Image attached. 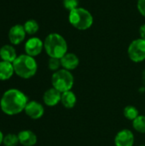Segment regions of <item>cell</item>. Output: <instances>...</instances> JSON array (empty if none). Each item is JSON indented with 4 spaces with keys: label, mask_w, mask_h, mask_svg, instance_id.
Returning <instances> with one entry per match:
<instances>
[{
    "label": "cell",
    "mask_w": 145,
    "mask_h": 146,
    "mask_svg": "<svg viewBox=\"0 0 145 146\" xmlns=\"http://www.w3.org/2000/svg\"><path fill=\"white\" fill-rule=\"evenodd\" d=\"M44 49V42L38 37H32L25 43V52L26 55L35 57Z\"/></svg>",
    "instance_id": "cell-8"
},
{
    "label": "cell",
    "mask_w": 145,
    "mask_h": 146,
    "mask_svg": "<svg viewBox=\"0 0 145 146\" xmlns=\"http://www.w3.org/2000/svg\"><path fill=\"white\" fill-rule=\"evenodd\" d=\"M127 54L131 61L138 63L145 60V40L140 38L134 39L128 46Z\"/></svg>",
    "instance_id": "cell-6"
},
{
    "label": "cell",
    "mask_w": 145,
    "mask_h": 146,
    "mask_svg": "<svg viewBox=\"0 0 145 146\" xmlns=\"http://www.w3.org/2000/svg\"><path fill=\"white\" fill-rule=\"evenodd\" d=\"M61 104L66 109H73L77 104V96L71 90L62 93Z\"/></svg>",
    "instance_id": "cell-15"
},
{
    "label": "cell",
    "mask_w": 145,
    "mask_h": 146,
    "mask_svg": "<svg viewBox=\"0 0 145 146\" xmlns=\"http://www.w3.org/2000/svg\"><path fill=\"white\" fill-rule=\"evenodd\" d=\"M137 7L139 13L145 17V0H138Z\"/></svg>",
    "instance_id": "cell-23"
},
{
    "label": "cell",
    "mask_w": 145,
    "mask_h": 146,
    "mask_svg": "<svg viewBox=\"0 0 145 146\" xmlns=\"http://www.w3.org/2000/svg\"><path fill=\"white\" fill-rule=\"evenodd\" d=\"M51 84L52 87L61 93H63L72 90L74 84V78L71 71L61 68L53 73L51 76Z\"/></svg>",
    "instance_id": "cell-5"
},
{
    "label": "cell",
    "mask_w": 145,
    "mask_h": 146,
    "mask_svg": "<svg viewBox=\"0 0 145 146\" xmlns=\"http://www.w3.org/2000/svg\"><path fill=\"white\" fill-rule=\"evenodd\" d=\"M3 138H4V136H3V133L0 131V145H1V144H3Z\"/></svg>",
    "instance_id": "cell-26"
},
{
    "label": "cell",
    "mask_w": 145,
    "mask_h": 146,
    "mask_svg": "<svg viewBox=\"0 0 145 146\" xmlns=\"http://www.w3.org/2000/svg\"><path fill=\"white\" fill-rule=\"evenodd\" d=\"M63 6L66 9H68L69 12L73 10L74 9L79 7V0H63L62 1Z\"/></svg>",
    "instance_id": "cell-22"
},
{
    "label": "cell",
    "mask_w": 145,
    "mask_h": 146,
    "mask_svg": "<svg viewBox=\"0 0 145 146\" xmlns=\"http://www.w3.org/2000/svg\"><path fill=\"white\" fill-rule=\"evenodd\" d=\"M26 115L32 120L40 119L44 114V108L42 104L37 101H30L25 108Z\"/></svg>",
    "instance_id": "cell-10"
},
{
    "label": "cell",
    "mask_w": 145,
    "mask_h": 146,
    "mask_svg": "<svg viewBox=\"0 0 145 146\" xmlns=\"http://www.w3.org/2000/svg\"><path fill=\"white\" fill-rule=\"evenodd\" d=\"M15 74V69L12 62L1 61L0 62V80H8Z\"/></svg>",
    "instance_id": "cell-16"
},
{
    "label": "cell",
    "mask_w": 145,
    "mask_h": 146,
    "mask_svg": "<svg viewBox=\"0 0 145 146\" xmlns=\"http://www.w3.org/2000/svg\"><path fill=\"white\" fill-rule=\"evenodd\" d=\"M139 146H145L144 145H139Z\"/></svg>",
    "instance_id": "cell-27"
},
{
    "label": "cell",
    "mask_w": 145,
    "mask_h": 146,
    "mask_svg": "<svg viewBox=\"0 0 145 146\" xmlns=\"http://www.w3.org/2000/svg\"><path fill=\"white\" fill-rule=\"evenodd\" d=\"M114 143L115 146H133L135 143L134 133L130 129H122L116 133Z\"/></svg>",
    "instance_id": "cell-7"
},
{
    "label": "cell",
    "mask_w": 145,
    "mask_h": 146,
    "mask_svg": "<svg viewBox=\"0 0 145 146\" xmlns=\"http://www.w3.org/2000/svg\"><path fill=\"white\" fill-rule=\"evenodd\" d=\"M26 34V33L25 31L24 26L21 24H16L13 26L9 31V40L14 45L20 44L24 41Z\"/></svg>",
    "instance_id": "cell-9"
},
{
    "label": "cell",
    "mask_w": 145,
    "mask_h": 146,
    "mask_svg": "<svg viewBox=\"0 0 145 146\" xmlns=\"http://www.w3.org/2000/svg\"><path fill=\"white\" fill-rule=\"evenodd\" d=\"M28 102V98L24 92L12 88L3 94L0 99V108L5 115H15L25 110Z\"/></svg>",
    "instance_id": "cell-1"
},
{
    "label": "cell",
    "mask_w": 145,
    "mask_h": 146,
    "mask_svg": "<svg viewBox=\"0 0 145 146\" xmlns=\"http://www.w3.org/2000/svg\"><path fill=\"white\" fill-rule=\"evenodd\" d=\"M61 64L62 68L72 71L78 68L79 64V59L74 53L68 52L61 58Z\"/></svg>",
    "instance_id": "cell-12"
},
{
    "label": "cell",
    "mask_w": 145,
    "mask_h": 146,
    "mask_svg": "<svg viewBox=\"0 0 145 146\" xmlns=\"http://www.w3.org/2000/svg\"><path fill=\"white\" fill-rule=\"evenodd\" d=\"M3 144L4 146H17L18 144H20L18 135L14 133H9L5 135L3 138Z\"/></svg>",
    "instance_id": "cell-20"
},
{
    "label": "cell",
    "mask_w": 145,
    "mask_h": 146,
    "mask_svg": "<svg viewBox=\"0 0 145 146\" xmlns=\"http://www.w3.org/2000/svg\"><path fill=\"white\" fill-rule=\"evenodd\" d=\"M61 98L62 93L54 87H51L44 92L43 95V101L46 106L55 107L61 103Z\"/></svg>",
    "instance_id": "cell-11"
},
{
    "label": "cell",
    "mask_w": 145,
    "mask_h": 146,
    "mask_svg": "<svg viewBox=\"0 0 145 146\" xmlns=\"http://www.w3.org/2000/svg\"><path fill=\"white\" fill-rule=\"evenodd\" d=\"M69 23L78 30H87L93 24V16L91 13L82 7H78L69 12Z\"/></svg>",
    "instance_id": "cell-4"
},
{
    "label": "cell",
    "mask_w": 145,
    "mask_h": 146,
    "mask_svg": "<svg viewBox=\"0 0 145 146\" xmlns=\"http://www.w3.org/2000/svg\"><path fill=\"white\" fill-rule=\"evenodd\" d=\"M142 81H143V84L145 86V69L143 70V73H142Z\"/></svg>",
    "instance_id": "cell-25"
},
{
    "label": "cell",
    "mask_w": 145,
    "mask_h": 146,
    "mask_svg": "<svg viewBox=\"0 0 145 146\" xmlns=\"http://www.w3.org/2000/svg\"><path fill=\"white\" fill-rule=\"evenodd\" d=\"M23 26H24V28H25L26 34H29V35L35 34L39 29V25H38V21L35 20H32V19L27 20L24 23Z\"/></svg>",
    "instance_id": "cell-18"
},
{
    "label": "cell",
    "mask_w": 145,
    "mask_h": 146,
    "mask_svg": "<svg viewBox=\"0 0 145 146\" xmlns=\"http://www.w3.org/2000/svg\"><path fill=\"white\" fill-rule=\"evenodd\" d=\"M17 56L15 49L11 44H5L0 48V58L2 61L13 63Z\"/></svg>",
    "instance_id": "cell-14"
},
{
    "label": "cell",
    "mask_w": 145,
    "mask_h": 146,
    "mask_svg": "<svg viewBox=\"0 0 145 146\" xmlns=\"http://www.w3.org/2000/svg\"><path fill=\"white\" fill-rule=\"evenodd\" d=\"M139 33H140V38L142 39L145 40V24L142 25L139 28Z\"/></svg>",
    "instance_id": "cell-24"
},
{
    "label": "cell",
    "mask_w": 145,
    "mask_h": 146,
    "mask_svg": "<svg viewBox=\"0 0 145 146\" xmlns=\"http://www.w3.org/2000/svg\"><path fill=\"white\" fill-rule=\"evenodd\" d=\"M19 142L23 146H33L37 143V135L31 130H22L18 133Z\"/></svg>",
    "instance_id": "cell-13"
},
{
    "label": "cell",
    "mask_w": 145,
    "mask_h": 146,
    "mask_svg": "<svg viewBox=\"0 0 145 146\" xmlns=\"http://www.w3.org/2000/svg\"><path fill=\"white\" fill-rule=\"evenodd\" d=\"M132 127L139 133H145V115H139L134 121H132Z\"/></svg>",
    "instance_id": "cell-19"
},
{
    "label": "cell",
    "mask_w": 145,
    "mask_h": 146,
    "mask_svg": "<svg viewBox=\"0 0 145 146\" xmlns=\"http://www.w3.org/2000/svg\"><path fill=\"white\" fill-rule=\"evenodd\" d=\"M44 49L50 57L61 59L68 53V43L66 39L57 33H50L44 41Z\"/></svg>",
    "instance_id": "cell-2"
},
{
    "label": "cell",
    "mask_w": 145,
    "mask_h": 146,
    "mask_svg": "<svg viewBox=\"0 0 145 146\" xmlns=\"http://www.w3.org/2000/svg\"><path fill=\"white\" fill-rule=\"evenodd\" d=\"M15 74L22 79L33 77L38 71V63L34 57L26 54L20 55L13 62Z\"/></svg>",
    "instance_id": "cell-3"
},
{
    "label": "cell",
    "mask_w": 145,
    "mask_h": 146,
    "mask_svg": "<svg viewBox=\"0 0 145 146\" xmlns=\"http://www.w3.org/2000/svg\"><path fill=\"white\" fill-rule=\"evenodd\" d=\"M123 115L128 121H134L140 114L137 107L133 105H126L123 110Z\"/></svg>",
    "instance_id": "cell-17"
},
{
    "label": "cell",
    "mask_w": 145,
    "mask_h": 146,
    "mask_svg": "<svg viewBox=\"0 0 145 146\" xmlns=\"http://www.w3.org/2000/svg\"><path fill=\"white\" fill-rule=\"evenodd\" d=\"M62 67L61 64V59L59 58H54V57H50L49 61H48V68L50 70L56 72L59 69H61L60 68Z\"/></svg>",
    "instance_id": "cell-21"
}]
</instances>
